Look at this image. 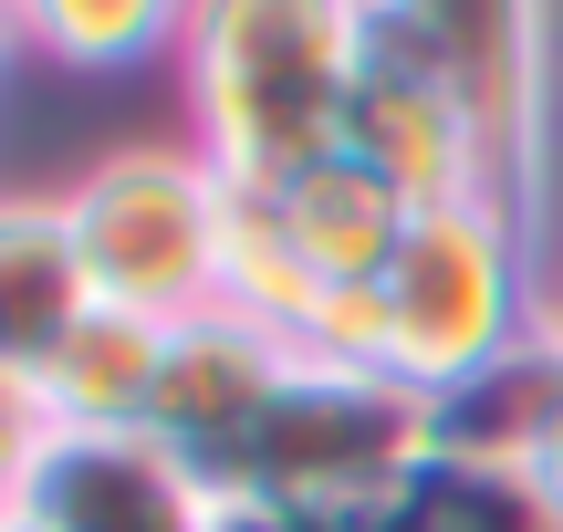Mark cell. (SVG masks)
I'll use <instances>...</instances> for the list:
<instances>
[{
    "mask_svg": "<svg viewBox=\"0 0 563 532\" xmlns=\"http://www.w3.org/2000/svg\"><path fill=\"white\" fill-rule=\"evenodd\" d=\"M365 11L376 0H199L178 42L188 146L230 188H282L344 146Z\"/></svg>",
    "mask_w": 563,
    "mask_h": 532,
    "instance_id": "1",
    "label": "cell"
},
{
    "mask_svg": "<svg viewBox=\"0 0 563 532\" xmlns=\"http://www.w3.org/2000/svg\"><path fill=\"white\" fill-rule=\"evenodd\" d=\"M376 303H386V376L428 408H460L470 387H490L543 345V303H553L543 220L511 199L418 209L397 262L376 271Z\"/></svg>",
    "mask_w": 563,
    "mask_h": 532,
    "instance_id": "2",
    "label": "cell"
},
{
    "mask_svg": "<svg viewBox=\"0 0 563 532\" xmlns=\"http://www.w3.org/2000/svg\"><path fill=\"white\" fill-rule=\"evenodd\" d=\"M439 408L407 397L397 376H344V366H302L272 387V408L251 418V439L209 470V491L230 512H272V522H365L439 459Z\"/></svg>",
    "mask_w": 563,
    "mask_h": 532,
    "instance_id": "3",
    "label": "cell"
},
{
    "mask_svg": "<svg viewBox=\"0 0 563 532\" xmlns=\"http://www.w3.org/2000/svg\"><path fill=\"white\" fill-rule=\"evenodd\" d=\"M230 209H241V188H230L188 136L104 146L95 167L63 178V220H74L95 303L146 313V324H199V313H220Z\"/></svg>",
    "mask_w": 563,
    "mask_h": 532,
    "instance_id": "4",
    "label": "cell"
},
{
    "mask_svg": "<svg viewBox=\"0 0 563 532\" xmlns=\"http://www.w3.org/2000/svg\"><path fill=\"white\" fill-rule=\"evenodd\" d=\"M460 74L490 136V188L543 220L553 188V115H563V0H376Z\"/></svg>",
    "mask_w": 563,
    "mask_h": 532,
    "instance_id": "5",
    "label": "cell"
},
{
    "mask_svg": "<svg viewBox=\"0 0 563 532\" xmlns=\"http://www.w3.org/2000/svg\"><path fill=\"white\" fill-rule=\"evenodd\" d=\"M344 146H355L365 167H386L418 209L501 199V188H490V136H481V115H470L460 74L386 11H365L355 95H344Z\"/></svg>",
    "mask_w": 563,
    "mask_h": 532,
    "instance_id": "6",
    "label": "cell"
},
{
    "mask_svg": "<svg viewBox=\"0 0 563 532\" xmlns=\"http://www.w3.org/2000/svg\"><path fill=\"white\" fill-rule=\"evenodd\" d=\"M11 522L21 532H230V501L157 429H53Z\"/></svg>",
    "mask_w": 563,
    "mask_h": 532,
    "instance_id": "7",
    "label": "cell"
},
{
    "mask_svg": "<svg viewBox=\"0 0 563 532\" xmlns=\"http://www.w3.org/2000/svg\"><path fill=\"white\" fill-rule=\"evenodd\" d=\"M282 376H292V345H272L241 313H199V324L167 334V376H157V418H146V429H157L167 450H188L199 470H220L251 439V418L272 408Z\"/></svg>",
    "mask_w": 563,
    "mask_h": 532,
    "instance_id": "8",
    "label": "cell"
},
{
    "mask_svg": "<svg viewBox=\"0 0 563 532\" xmlns=\"http://www.w3.org/2000/svg\"><path fill=\"white\" fill-rule=\"evenodd\" d=\"M95 313L63 188H0V376H42Z\"/></svg>",
    "mask_w": 563,
    "mask_h": 532,
    "instance_id": "9",
    "label": "cell"
},
{
    "mask_svg": "<svg viewBox=\"0 0 563 532\" xmlns=\"http://www.w3.org/2000/svg\"><path fill=\"white\" fill-rule=\"evenodd\" d=\"M262 199H272V220L292 230V251H302L334 292H344V282H376V271L397 262V241L418 230V199H407L386 167H365L355 146L292 167L282 188H262Z\"/></svg>",
    "mask_w": 563,
    "mask_h": 532,
    "instance_id": "10",
    "label": "cell"
},
{
    "mask_svg": "<svg viewBox=\"0 0 563 532\" xmlns=\"http://www.w3.org/2000/svg\"><path fill=\"white\" fill-rule=\"evenodd\" d=\"M188 11L199 0H0V42L42 74H84V84H125L178 63Z\"/></svg>",
    "mask_w": 563,
    "mask_h": 532,
    "instance_id": "11",
    "label": "cell"
},
{
    "mask_svg": "<svg viewBox=\"0 0 563 532\" xmlns=\"http://www.w3.org/2000/svg\"><path fill=\"white\" fill-rule=\"evenodd\" d=\"M167 334L178 324H146V313L95 303L74 324V345L32 376L53 429H146V418H157V376H167Z\"/></svg>",
    "mask_w": 563,
    "mask_h": 532,
    "instance_id": "12",
    "label": "cell"
},
{
    "mask_svg": "<svg viewBox=\"0 0 563 532\" xmlns=\"http://www.w3.org/2000/svg\"><path fill=\"white\" fill-rule=\"evenodd\" d=\"M323 303H334V282L292 251V230L272 220L262 188H241V209H230V262H220V313H241V324H262L272 345L302 355V334H313Z\"/></svg>",
    "mask_w": 563,
    "mask_h": 532,
    "instance_id": "13",
    "label": "cell"
},
{
    "mask_svg": "<svg viewBox=\"0 0 563 532\" xmlns=\"http://www.w3.org/2000/svg\"><path fill=\"white\" fill-rule=\"evenodd\" d=\"M42 450H53V408H42V387H32V376H0V522L21 512Z\"/></svg>",
    "mask_w": 563,
    "mask_h": 532,
    "instance_id": "14",
    "label": "cell"
},
{
    "mask_svg": "<svg viewBox=\"0 0 563 532\" xmlns=\"http://www.w3.org/2000/svg\"><path fill=\"white\" fill-rule=\"evenodd\" d=\"M511 470L532 480V501L563 522V366H553V397H543V418H532V439H522V459Z\"/></svg>",
    "mask_w": 563,
    "mask_h": 532,
    "instance_id": "15",
    "label": "cell"
},
{
    "mask_svg": "<svg viewBox=\"0 0 563 532\" xmlns=\"http://www.w3.org/2000/svg\"><path fill=\"white\" fill-rule=\"evenodd\" d=\"M543 345L563 355V262H553V303H543Z\"/></svg>",
    "mask_w": 563,
    "mask_h": 532,
    "instance_id": "16",
    "label": "cell"
}]
</instances>
